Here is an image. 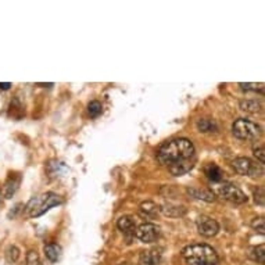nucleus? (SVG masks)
<instances>
[{
  "label": "nucleus",
  "mask_w": 265,
  "mask_h": 265,
  "mask_svg": "<svg viewBox=\"0 0 265 265\" xmlns=\"http://www.w3.org/2000/svg\"><path fill=\"white\" fill-rule=\"evenodd\" d=\"M157 160L165 168H168L174 177H182L195 165V146L189 139L185 137L165 142L157 151Z\"/></svg>",
  "instance_id": "nucleus-1"
},
{
  "label": "nucleus",
  "mask_w": 265,
  "mask_h": 265,
  "mask_svg": "<svg viewBox=\"0 0 265 265\" xmlns=\"http://www.w3.org/2000/svg\"><path fill=\"white\" fill-rule=\"evenodd\" d=\"M182 257L186 265H217L219 261L217 252L211 246L204 243L185 247Z\"/></svg>",
  "instance_id": "nucleus-2"
},
{
  "label": "nucleus",
  "mask_w": 265,
  "mask_h": 265,
  "mask_svg": "<svg viewBox=\"0 0 265 265\" xmlns=\"http://www.w3.org/2000/svg\"><path fill=\"white\" fill-rule=\"evenodd\" d=\"M60 204H63L62 196L56 195L53 192H48V193H43L41 196L31 199L24 208H25L28 217L38 218L43 215L45 212H48L50 208L57 207Z\"/></svg>",
  "instance_id": "nucleus-3"
},
{
  "label": "nucleus",
  "mask_w": 265,
  "mask_h": 265,
  "mask_svg": "<svg viewBox=\"0 0 265 265\" xmlns=\"http://www.w3.org/2000/svg\"><path fill=\"white\" fill-rule=\"evenodd\" d=\"M232 133L240 140H256L261 135V127L250 120L239 118L232 125Z\"/></svg>",
  "instance_id": "nucleus-4"
},
{
  "label": "nucleus",
  "mask_w": 265,
  "mask_h": 265,
  "mask_svg": "<svg viewBox=\"0 0 265 265\" xmlns=\"http://www.w3.org/2000/svg\"><path fill=\"white\" fill-rule=\"evenodd\" d=\"M232 165H233L235 171L243 177L261 178L264 175L263 164L253 161L252 158H249V157H239L232 163Z\"/></svg>",
  "instance_id": "nucleus-5"
},
{
  "label": "nucleus",
  "mask_w": 265,
  "mask_h": 265,
  "mask_svg": "<svg viewBox=\"0 0 265 265\" xmlns=\"http://www.w3.org/2000/svg\"><path fill=\"white\" fill-rule=\"evenodd\" d=\"M217 195L219 198L225 199L228 201L235 204H243L247 203V196L245 192L240 191L238 186L232 184H222L217 188Z\"/></svg>",
  "instance_id": "nucleus-6"
},
{
  "label": "nucleus",
  "mask_w": 265,
  "mask_h": 265,
  "mask_svg": "<svg viewBox=\"0 0 265 265\" xmlns=\"http://www.w3.org/2000/svg\"><path fill=\"white\" fill-rule=\"evenodd\" d=\"M135 236L143 243H154L160 238V226L151 222H144L136 228Z\"/></svg>",
  "instance_id": "nucleus-7"
},
{
  "label": "nucleus",
  "mask_w": 265,
  "mask_h": 265,
  "mask_svg": "<svg viewBox=\"0 0 265 265\" xmlns=\"http://www.w3.org/2000/svg\"><path fill=\"white\" fill-rule=\"evenodd\" d=\"M199 233L204 238H212L219 232V225L214 218L208 215H200L196 221Z\"/></svg>",
  "instance_id": "nucleus-8"
},
{
  "label": "nucleus",
  "mask_w": 265,
  "mask_h": 265,
  "mask_svg": "<svg viewBox=\"0 0 265 265\" xmlns=\"http://www.w3.org/2000/svg\"><path fill=\"white\" fill-rule=\"evenodd\" d=\"M21 184V175L18 172H10L7 177L4 186H3V192H4V198L11 199L14 196V193L17 192L18 186Z\"/></svg>",
  "instance_id": "nucleus-9"
},
{
  "label": "nucleus",
  "mask_w": 265,
  "mask_h": 265,
  "mask_svg": "<svg viewBox=\"0 0 265 265\" xmlns=\"http://www.w3.org/2000/svg\"><path fill=\"white\" fill-rule=\"evenodd\" d=\"M161 261V252L157 249H151L147 252H143L139 257L140 265H158Z\"/></svg>",
  "instance_id": "nucleus-10"
},
{
  "label": "nucleus",
  "mask_w": 265,
  "mask_h": 265,
  "mask_svg": "<svg viewBox=\"0 0 265 265\" xmlns=\"http://www.w3.org/2000/svg\"><path fill=\"white\" fill-rule=\"evenodd\" d=\"M160 211L163 212L164 215L171 218H179L184 217L186 214V207L184 205H178V204H172V203H165L164 205H161Z\"/></svg>",
  "instance_id": "nucleus-11"
},
{
  "label": "nucleus",
  "mask_w": 265,
  "mask_h": 265,
  "mask_svg": "<svg viewBox=\"0 0 265 265\" xmlns=\"http://www.w3.org/2000/svg\"><path fill=\"white\" fill-rule=\"evenodd\" d=\"M117 228L123 233H125V235H135L136 225L133 218L131 217V215H123V217L120 218L117 221Z\"/></svg>",
  "instance_id": "nucleus-12"
},
{
  "label": "nucleus",
  "mask_w": 265,
  "mask_h": 265,
  "mask_svg": "<svg viewBox=\"0 0 265 265\" xmlns=\"http://www.w3.org/2000/svg\"><path fill=\"white\" fill-rule=\"evenodd\" d=\"M188 193L189 196H192L193 199H198V200H203V201H207V203H211L215 200V195L214 192L207 191V189H200V188H189L188 189Z\"/></svg>",
  "instance_id": "nucleus-13"
},
{
  "label": "nucleus",
  "mask_w": 265,
  "mask_h": 265,
  "mask_svg": "<svg viewBox=\"0 0 265 265\" xmlns=\"http://www.w3.org/2000/svg\"><path fill=\"white\" fill-rule=\"evenodd\" d=\"M204 174H205V177L208 178L211 182H221L224 179V172H222V170L215 163L207 164L204 167Z\"/></svg>",
  "instance_id": "nucleus-14"
},
{
  "label": "nucleus",
  "mask_w": 265,
  "mask_h": 265,
  "mask_svg": "<svg viewBox=\"0 0 265 265\" xmlns=\"http://www.w3.org/2000/svg\"><path fill=\"white\" fill-rule=\"evenodd\" d=\"M158 205L156 203H153V201H144V203L140 204V207H139V212H140V215L144 218H149V219H153V218H156L158 215Z\"/></svg>",
  "instance_id": "nucleus-15"
},
{
  "label": "nucleus",
  "mask_w": 265,
  "mask_h": 265,
  "mask_svg": "<svg viewBox=\"0 0 265 265\" xmlns=\"http://www.w3.org/2000/svg\"><path fill=\"white\" fill-rule=\"evenodd\" d=\"M43 252H45L46 259L49 261H52V263L59 261L60 257H62V247H60V245H57V243H48V245H45Z\"/></svg>",
  "instance_id": "nucleus-16"
},
{
  "label": "nucleus",
  "mask_w": 265,
  "mask_h": 265,
  "mask_svg": "<svg viewBox=\"0 0 265 265\" xmlns=\"http://www.w3.org/2000/svg\"><path fill=\"white\" fill-rule=\"evenodd\" d=\"M196 128L199 130V132H203V133L217 132V130H218L215 121H212V120H207V118H200L198 123H196Z\"/></svg>",
  "instance_id": "nucleus-17"
},
{
  "label": "nucleus",
  "mask_w": 265,
  "mask_h": 265,
  "mask_svg": "<svg viewBox=\"0 0 265 265\" xmlns=\"http://www.w3.org/2000/svg\"><path fill=\"white\" fill-rule=\"evenodd\" d=\"M8 116L13 117V118H21L24 116V109H22V104L20 103V100L15 97L10 103V109H8Z\"/></svg>",
  "instance_id": "nucleus-18"
},
{
  "label": "nucleus",
  "mask_w": 265,
  "mask_h": 265,
  "mask_svg": "<svg viewBox=\"0 0 265 265\" xmlns=\"http://www.w3.org/2000/svg\"><path fill=\"white\" fill-rule=\"evenodd\" d=\"M6 260L7 263H10V264H14V263H17L18 259H20V249L17 247V246L10 245L6 249Z\"/></svg>",
  "instance_id": "nucleus-19"
},
{
  "label": "nucleus",
  "mask_w": 265,
  "mask_h": 265,
  "mask_svg": "<svg viewBox=\"0 0 265 265\" xmlns=\"http://www.w3.org/2000/svg\"><path fill=\"white\" fill-rule=\"evenodd\" d=\"M240 109L246 113H259L261 110V104L257 100H243L240 102Z\"/></svg>",
  "instance_id": "nucleus-20"
},
{
  "label": "nucleus",
  "mask_w": 265,
  "mask_h": 265,
  "mask_svg": "<svg viewBox=\"0 0 265 265\" xmlns=\"http://www.w3.org/2000/svg\"><path fill=\"white\" fill-rule=\"evenodd\" d=\"M88 113L92 118H97L99 116H102L103 113V106L102 103L93 100L88 104Z\"/></svg>",
  "instance_id": "nucleus-21"
},
{
  "label": "nucleus",
  "mask_w": 265,
  "mask_h": 265,
  "mask_svg": "<svg viewBox=\"0 0 265 265\" xmlns=\"http://www.w3.org/2000/svg\"><path fill=\"white\" fill-rule=\"evenodd\" d=\"M252 259L259 261L260 264H265V246L260 245L252 250Z\"/></svg>",
  "instance_id": "nucleus-22"
},
{
  "label": "nucleus",
  "mask_w": 265,
  "mask_h": 265,
  "mask_svg": "<svg viewBox=\"0 0 265 265\" xmlns=\"http://www.w3.org/2000/svg\"><path fill=\"white\" fill-rule=\"evenodd\" d=\"M239 86L243 89V90H247V92H259V93H264V83L260 82V83H239Z\"/></svg>",
  "instance_id": "nucleus-23"
},
{
  "label": "nucleus",
  "mask_w": 265,
  "mask_h": 265,
  "mask_svg": "<svg viewBox=\"0 0 265 265\" xmlns=\"http://www.w3.org/2000/svg\"><path fill=\"white\" fill-rule=\"evenodd\" d=\"M25 265H42L41 257L36 250H29L27 254V264Z\"/></svg>",
  "instance_id": "nucleus-24"
},
{
  "label": "nucleus",
  "mask_w": 265,
  "mask_h": 265,
  "mask_svg": "<svg viewBox=\"0 0 265 265\" xmlns=\"http://www.w3.org/2000/svg\"><path fill=\"white\" fill-rule=\"evenodd\" d=\"M254 157L257 158L260 161V164H264L265 161V149H264V144L263 143H259L257 146H254Z\"/></svg>",
  "instance_id": "nucleus-25"
},
{
  "label": "nucleus",
  "mask_w": 265,
  "mask_h": 265,
  "mask_svg": "<svg viewBox=\"0 0 265 265\" xmlns=\"http://www.w3.org/2000/svg\"><path fill=\"white\" fill-rule=\"evenodd\" d=\"M252 226L253 229H256V231H259L261 235H264V218H254L252 221Z\"/></svg>",
  "instance_id": "nucleus-26"
},
{
  "label": "nucleus",
  "mask_w": 265,
  "mask_h": 265,
  "mask_svg": "<svg viewBox=\"0 0 265 265\" xmlns=\"http://www.w3.org/2000/svg\"><path fill=\"white\" fill-rule=\"evenodd\" d=\"M253 192H254V201L259 205H264V189L261 186H259Z\"/></svg>",
  "instance_id": "nucleus-27"
},
{
  "label": "nucleus",
  "mask_w": 265,
  "mask_h": 265,
  "mask_svg": "<svg viewBox=\"0 0 265 265\" xmlns=\"http://www.w3.org/2000/svg\"><path fill=\"white\" fill-rule=\"evenodd\" d=\"M22 208H24V204H21V203H18V204H15V205H14V208L11 211H10V212H8V218H11V217H15V215H17V214H18V212H20L21 210H22Z\"/></svg>",
  "instance_id": "nucleus-28"
},
{
  "label": "nucleus",
  "mask_w": 265,
  "mask_h": 265,
  "mask_svg": "<svg viewBox=\"0 0 265 265\" xmlns=\"http://www.w3.org/2000/svg\"><path fill=\"white\" fill-rule=\"evenodd\" d=\"M13 85L10 83V82H4V83H0V89L1 90H8V89L11 88Z\"/></svg>",
  "instance_id": "nucleus-29"
},
{
  "label": "nucleus",
  "mask_w": 265,
  "mask_h": 265,
  "mask_svg": "<svg viewBox=\"0 0 265 265\" xmlns=\"http://www.w3.org/2000/svg\"><path fill=\"white\" fill-rule=\"evenodd\" d=\"M0 201H1V191H0Z\"/></svg>",
  "instance_id": "nucleus-30"
},
{
  "label": "nucleus",
  "mask_w": 265,
  "mask_h": 265,
  "mask_svg": "<svg viewBox=\"0 0 265 265\" xmlns=\"http://www.w3.org/2000/svg\"><path fill=\"white\" fill-rule=\"evenodd\" d=\"M121 265H128V264H127V263H124V264H121Z\"/></svg>",
  "instance_id": "nucleus-31"
}]
</instances>
